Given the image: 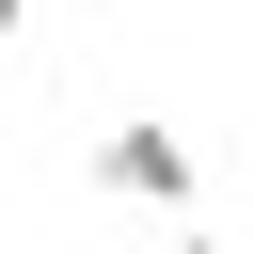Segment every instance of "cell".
<instances>
[{"label": "cell", "instance_id": "obj_1", "mask_svg": "<svg viewBox=\"0 0 254 254\" xmlns=\"http://www.w3.org/2000/svg\"><path fill=\"white\" fill-rule=\"evenodd\" d=\"M95 190H111V206H159V222H190V190H206V159H190V127H159V111H127V127H95Z\"/></svg>", "mask_w": 254, "mask_h": 254}, {"label": "cell", "instance_id": "obj_2", "mask_svg": "<svg viewBox=\"0 0 254 254\" xmlns=\"http://www.w3.org/2000/svg\"><path fill=\"white\" fill-rule=\"evenodd\" d=\"M143 254H222V238H206V222H159V238H143Z\"/></svg>", "mask_w": 254, "mask_h": 254}, {"label": "cell", "instance_id": "obj_3", "mask_svg": "<svg viewBox=\"0 0 254 254\" xmlns=\"http://www.w3.org/2000/svg\"><path fill=\"white\" fill-rule=\"evenodd\" d=\"M16 254H64V238H16Z\"/></svg>", "mask_w": 254, "mask_h": 254}, {"label": "cell", "instance_id": "obj_4", "mask_svg": "<svg viewBox=\"0 0 254 254\" xmlns=\"http://www.w3.org/2000/svg\"><path fill=\"white\" fill-rule=\"evenodd\" d=\"M0 48H16V0H0Z\"/></svg>", "mask_w": 254, "mask_h": 254}]
</instances>
